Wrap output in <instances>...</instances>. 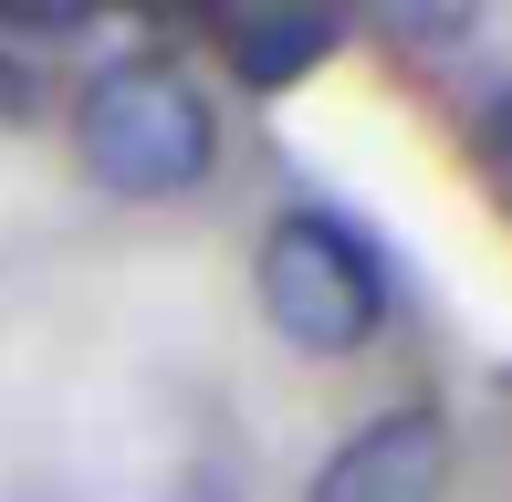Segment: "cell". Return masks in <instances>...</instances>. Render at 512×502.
Instances as JSON below:
<instances>
[{
  "label": "cell",
  "mask_w": 512,
  "mask_h": 502,
  "mask_svg": "<svg viewBox=\"0 0 512 502\" xmlns=\"http://www.w3.org/2000/svg\"><path fill=\"white\" fill-rule=\"evenodd\" d=\"M251 293H262V325L293 356H356L387 325V283L377 251L345 231L335 210H283L251 251Z\"/></svg>",
  "instance_id": "2"
},
{
  "label": "cell",
  "mask_w": 512,
  "mask_h": 502,
  "mask_svg": "<svg viewBox=\"0 0 512 502\" xmlns=\"http://www.w3.org/2000/svg\"><path fill=\"white\" fill-rule=\"evenodd\" d=\"M335 53V21L293 11V21H230V74L251 84V95H272V84H293L304 63Z\"/></svg>",
  "instance_id": "4"
},
{
  "label": "cell",
  "mask_w": 512,
  "mask_h": 502,
  "mask_svg": "<svg viewBox=\"0 0 512 502\" xmlns=\"http://www.w3.org/2000/svg\"><path fill=\"white\" fill-rule=\"evenodd\" d=\"M168 502H230V492H220V482H199V492H168Z\"/></svg>",
  "instance_id": "7"
},
{
  "label": "cell",
  "mask_w": 512,
  "mask_h": 502,
  "mask_svg": "<svg viewBox=\"0 0 512 502\" xmlns=\"http://www.w3.org/2000/svg\"><path fill=\"white\" fill-rule=\"evenodd\" d=\"M21 105H32V95H21V74H11V63H0V126H11Z\"/></svg>",
  "instance_id": "6"
},
{
  "label": "cell",
  "mask_w": 512,
  "mask_h": 502,
  "mask_svg": "<svg viewBox=\"0 0 512 502\" xmlns=\"http://www.w3.org/2000/svg\"><path fill=\"white\" fill-rule=\"evenodd\" d=\"M481 157H492V168L512 178V84L492 95V116H481Z\"/></svg>",
  "instance_id": "5"
},
{
  "label": "cell",
  "mask_w": 512,
  "mask_h": 502,
  "mask_svg": "<svg viewBox=\"0 0 512 502\" xmlns=\"http://www.w3.org/2000/svg\"><path fill=\"white\" fill-rule=\"evenodd\" d=\"M74 157L115 199H189L220 168V116H209V95L178 63L126 53L74 95Z\"/></svg>",
  "instance_id": "1"
},
{
  "label": "cell",
  "mask_w": 512,
  "mask_h": 502,
  "mask_svg": "<svg viewBox=\"0 0 512 502\" xmlns=\"http://www.w3.org/2000/svg\"><path fill=\"white\" fill-rule=\"evenodd\" d=\"M450 492V419L439 408H387L356 440H335V461L314 471L304 502H439Z\"/></svg>",
  "instance_id": "3"
}]
</instances>
